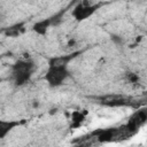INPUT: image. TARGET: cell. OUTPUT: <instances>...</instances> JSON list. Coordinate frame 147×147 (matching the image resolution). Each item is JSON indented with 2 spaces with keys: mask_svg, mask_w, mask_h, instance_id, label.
Segmentation results:
<instances>
[{
  "mask_svg": "<svg viewBox=\"0 0 147 147\" xmlns=\"http://www.w3.org/2000/svg\"><path fill=\"white\" fill-rule=\"evenodd\" d=\"M36 69L34 62L30 57L17 60L11 67V77L16 86H23L31 80Z\"/></svg>",
  "mask_w": 147,
  "mask_h": 147,
  "instance_id": "1",
  "label": "cell"
},
{
  "mask_svg": "<svg viewBox=\"0 0 147 147\" xmlns=\"http://www.w3.org/2000/svg\"><path fill=\"white\" fill-rule=\"evenodd\" d=\"M69 76H70V71L68 69V65L48 63L44 78L49 87H59L69 78Z\"/></svg>",
  "mask_w": 147,
  "mask_h": 147,
  "instance_id": "2",
  "label": "cell"
},
{
  "mask_svg": "<svg viewBox=\"0 0 147 147\" xmlns=\"http://www.w3.org/2000/svg\"><path fill=\"white\" fill-rule=\"evenodd\" d=\"M101 3H93L87 0H83L78 2L74 9H72V17L77 22H83L87 18H90L99 8Z\"/></svg>",
  "mask_w": 147,
  "mask_h": 147,
  "instance_id": "3",
  "label": "cell"
},
{
  "mask_svg": "<svg viewBox=\"0 0 147 147\" xmlns=\"http://www.w3.org/2000/svg\"><path fill=\"white\" fill-rule=\"evenodd\" d=\"M21 125L20 121H14V119H0V140L5 139L14 129Z\"/></svg>",
  "mask_w": 147,
  "mask_h": 147,
  "instance_id": "4",
  "label": "cell"
},
{
  "mask_svg": "<svg viewBox=\"0 0 147 147\" xmlns=\"http://www.w3.org/2000/svg\"><path fill=\"white\" fill-rule=\"evenodd\" d=\"M53 25V20L52 17H47V18H42L40 21H37L33 25H32V31L39 36H46L49 26Z\"/></svg>",
  "mask_w": 147,
  "mask_h": 147,
  "instance_id": "5",
  "label": "cell"
},
{
  "mask_svg": "<svg viewBox=\"0 0 147 147\" xmlns=\"http://www.w3.org/2000/svg\"><path fill=\"white\" fill-rule=\"evenodd\" d=\"M117 133L118 131L114 127H110V129H102V130H99L95 132L96 134V138L100 142H110V141H114L115 138L117 137Z\"/></svg>",
  "mask_w": 147,
  "mask_h": 147,
  "instance_id": "6",
  "label": "cell"
},
{
  "mask_svg": "<svg viewBox=\"0 0 147 147\" xmlns=\"http://www.w3.org/2000/svg\"><path fill=\"white\" fill-rule=\"evenodd\" d=\"M82 51H76L74 53L67 54V55H61V56H53L48 60V63L51 64H61V65H68L69 62L74 59H76L79 54H82Z\"/></svg>",
  "mask_w": 147,
  "mask_h": 147,
  "instance_id": "7",
  "label": "cell"
},
{
  "mask_svg": "<svg viewBox=\"0 0 147 147\" xmlns=\"http://www.w3.org/2000/svg\"><path fill=\"white\" fill-rule=\"evenodd\" d=\"M25 23L24 22H18V23H15L10 26H7L2 30V33L7 37H18L21 33L24 32L25 30Z\"/></svg>",
  "mask_w": 147,
  "mask_h": 147,
  "instance_id": "8",
  "label": "cell"
},
{
  "mask_svg": "<svg viewBox=\"0 0 147 147\" xmlns=\"http://www.w3.org/2000/svg\"><path fill=\"white\" fill-rule=\"evenodd\" d=\"M84 118H85V115H83L79 111H74L72 113V118H71V121L74 123V126H79L82 124V122L84 121Z\"/></svg>",
  "mask_w": 147,
  "mask_h": 147,
  "instance_id": "9",
  "label": "cell"
},
{
  "mask_svg": "<svg viewBox=\"0 0 147 147\" xmlns=\"http://www.w3.org/2000/svg\"><path fill=\"white\" fill-rule=\"evenodd\" d=\"M126 79H127V82L131 83V84H137V83H139L140 77H139V75L136 74V72H127V74H126Z\"/></svg>",
  "mask_w": 147,
  "mask_h": 147,
  "instance_id": "10",
  "label": "cell"
},
{
  "mask_svg": "<svg viewBox=\"0 0 147 147\" xmlns=\"http://www.w3.org/2000/svg\"><path fill=\"white\" fill-rule=\"evenodd\" d=\"M111 39H113V41H114L115 44H117V45H122V44H123V39H122L119 36L111 34Z\"/></svg>",
  "mask_w": 147,
  "mask_h": 147,
  "instance_id": "11",
  "label": "cell"
},
{
  "mask_svg": "<svg viewBox=\"0 0 147 147\" xmlns=\"http://www.w3.org/2000/svg\"><path fill=\"white\" fill-rule=\"evenodd\" d=\"M75 44H76V39H74V38H71V39H70V40L68 41V46H69V47L74 46Z\"/></svg>",
  "mask_w": 147,
  "mask_h": 147,
  "instance_id": "12",
  "label": "cell"
},
{
  "mask_svg": "<svg viewBox=\"0 0 147 147\" xmlns=\"http://www.w3.org/2000/svg\"><path fill=\"white\" fill-rule=\"evenodd\" d=\"M39 105H40V103H39L38 100H33V102H32V107H33V108H38Z\"/></svg>",
  "mask_w": 147,
  "mask_h": 147,
  "instance_id": "13",
  "label": "cell"
}]
</instances>
